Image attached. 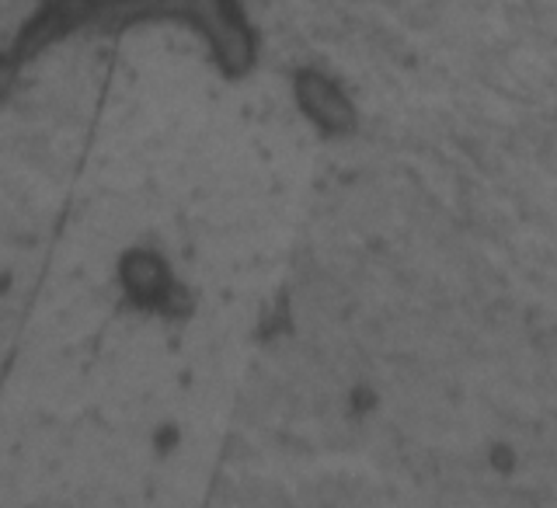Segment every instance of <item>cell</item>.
Masks as SVG:
<instances>
[{
	"label": "cell",
	"mask_w": 557,
	"mask_h": 508,
	"mask_svg": "<svg viewBox=\"0 0 557 508\" xmlns=\"http://www.w3.org/2000/svg\"><path fill=\"white\" fill-rule=\"evenodd\" d=\"M293 91H296V101H300L304 115L318 129H324L331 136L356 129V104L348 101V95L331 77L318 74V70H304V74H296Z\"/></svg>",
	"instance_id": "6da1fadb"
},
{
	"label": "cell",
	"mask_w": 557,
	"mask_h": 508,
	"mask_svg": "<svg viewBox=\"0 0 557 508\" xmlns=\"http://www.w3.org/2000/svg\"><path fill=\"white\" fill-rule=\"evenodd\" d=\"M122 275H126L129 289L139 293V296H157L168 286V275L161 269V261H153L147 255H133L126 261V269H122Z\"/></svg>",
	"instance_id": "7a4b0ae2"
},
{
	"label": "cell",
	"mask_w": 557,
	"mask_h": 508,
	"mask_svg": "<svg viewBox=\"0 0 557 508\" xmlns=\"http://www.w3.org/2000/svg\"><path fill=\"white\" fill-rule=\"evenodd\" d=\"M492 460H498L495 467H502V470H509V467H512V453L498 446V449H492Z\"/></svg>",
	"instance_id": "3957f363"
},
{
	"label": "cell",
	"mask_w": 557,
	"mask_h": 508,
	"mask_svg": "<svg viewBox=\"0 0 557 508\" xmlns=\"http://www.w3.org/2000/svg\"><path fill=\"white\" fill-rule=\"evenodd\" d=\"M8 87H11V63L0 60V95H4Z\"/></svg>",
	"instance_id": "277c9868"
}]
</instances>
